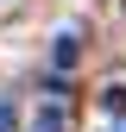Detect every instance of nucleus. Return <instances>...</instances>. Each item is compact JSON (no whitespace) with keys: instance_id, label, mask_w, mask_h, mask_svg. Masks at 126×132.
<instances>
[{"instance_id":"39448f33","label":"nucleus","mask_w":126,"mask_h":132,"mask_svg":"<svg viewBox=\"0 0 126 132\" xmlns=\"http://www.w3.org/2000/svg\"><path fill=\"white\" fill-rule=\"evenodd\" d=\"M107 132H126V126H107Z\"/></svg>"},{"instance_id":"7ed1b4c3","label":"nucleus","mask_w":126,"mask_h":132,"mask_svg":"<svg viewBox=\"0 0 126 132\" xmlns=\"http://www.w3.org/2000/svg\"><path fill=\"white\" fill-rule=\"evenodd\" d=\"M101 113H107V126H126V82H107L101 88Z\"/></svg>"},{"instance_id":"f257e3e1","label":"nucleus","mask_w":126,"mask_h":132,"mask_svg":"<svg viewBox=\"0 0 126 132\" xmlns=\"http://www.w3.org/2000/svg\"><path fill=\"white\" fill-rule=\"evenodd\" d=\"M32 132H69V101H44L32 113Z\"/></svg>"},{"instance_id":"f03ea898","label":"nucleus","mask_w":126,"mask_h":132,"mask_svg":"<svg viewBox=\"0 0 126 132\" xmlns=\"http://www.w3.org/2000/svg\"><path fill=\"white\" fill-rule=\"evenodd\" d=\"M51 63H57V69H76V63H82V44H76V31H57V38H51Z\"/></svg>"},{"instance_id":"20e7f679","label":"nucleus","mask_w":126,"mask_h":132,"mask_svg":"<svg viewBox=\"0 0 126 132\" xmlns=\"http://www.w3.org/2000/svg\"><path fill=\"white\" fill-rule=\"evenodd\" d=\"M13 126H19V107H13L6 94H0V132H13Z\"/></svg>"}]
</instances>
